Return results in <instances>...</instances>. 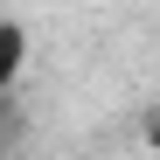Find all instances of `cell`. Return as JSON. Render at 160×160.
Wrapping results in <instances>:
<instances>
[{
	"instance_id": "1",
	"label": "cell",
	"mask_w": 160,
	"mask_h": 160,
	"mask_svg": "<svg viewBox=\"0 0 160 160\" xmlns=\"http://www.w3.org/2000/svg\"><path fill=\"white\" fill-rule=\"evenodd\" d=\"M146 146L160 153V104H153V112H146Z\"/></svg>"
}]
</instances>
